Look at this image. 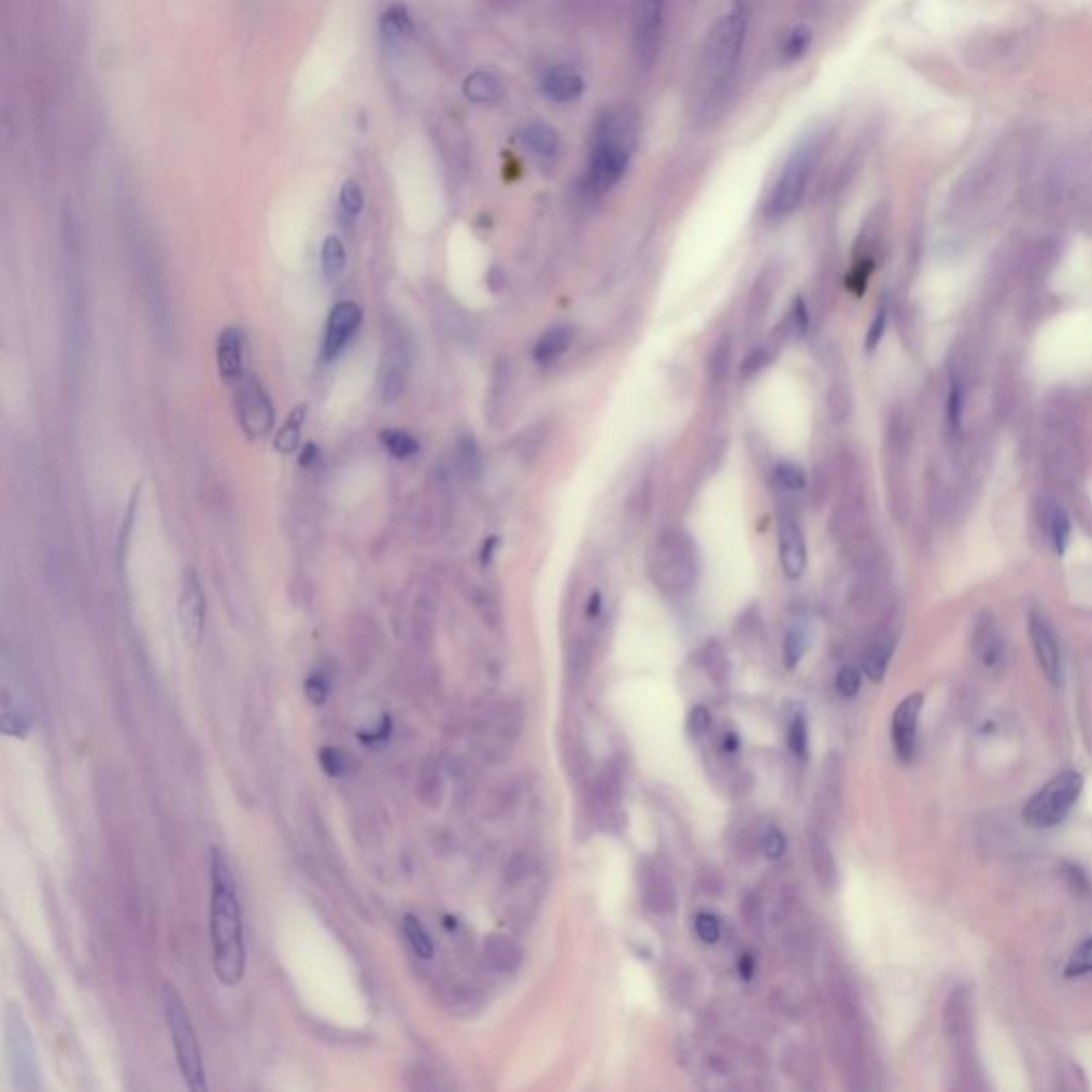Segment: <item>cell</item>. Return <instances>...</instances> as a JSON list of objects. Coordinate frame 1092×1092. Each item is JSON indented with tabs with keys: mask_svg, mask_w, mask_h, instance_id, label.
<instances>
[{
	"mask_svg": "<svg viewBox=\"0 0 1092 1092\" xmlns=\"http://www.w3.org/2000/svg\"><path fill=\"white\" fill-rule=\"evenodd\" d=\"M212 948L218 979L236 988L245 975L242 905L227 857L212 850Z\"/></svg>",
	"mask_w": 1092,
	"mask_h": 1092,
	"instance_id": "obj_1",
	"label": "cell"
},
{
	"mask_svg": "<svg viewBox=\"0 0 1092 1092\" xmlns=\"http://www.w3.org/2000/svg\"><path fill=\"white\" fill-rule=\"evenodd\" d=\"M640 137L638 112L629 105L612 108L598 122L592 139L587 184L594 193L605 195L625 175Z\"/></svg>",
	"mask_w": 1092,
	"mask_h": 1092,
	"instance_id": "obj_2",
	"label": "cell"
},
{
	"mask_svg": "<svg viewBox=\"0 0 1092 1092\" xmlns=\"http://www.w3.org/2000/svg\"><path fill=\"white\" fill-rule=\"evenodd\" d=\"M749 24V6L744 0H734L707 34L700 67H698V95L703 103L718 99L728 86L740 62Z\"/></svg>",
	"mask_w": 1092,
	"mask_h": 1092,
	"instance_id": "obj_3",
	"label": "cell"
},
{
	"mask_svg": "<svg viewBox=\"0 0 1092 1092\" xmlns=\"http://www.w3.org/2000/svg\"><path fill=\"white\" fill-rule=\"evenodd\" d=\"M649 575L666 594H685L698 577V551L690 534L664 531L649 551Z\"/></svg>",
	"mask_w": 1092,
	"mask_h": 1092,
	"instance_id": "obj_4",
	"label": "cell"
},
{
	"mask_svg": "<svg viewBox=\"0 0 1092 1092\" xmlns=\"http://www.w3.org/2000/svg\"><path fill=\"white\" fill-rule=\"evenodd\" d=\"M818 152L820 147L816 137L800 139L796 147L790 152L766 201L768 218H785L800 205L809 186V178L818 162Z\"/></svg>",
	"mask_w": 1092,
	"mask_h": 1092,
	"instance_id": "obj_5",
	"label": "cell"
},
{
	"mask_svg": "<svg viewBox=\"0 0 1092 1092\" xmlns=\"http://www.w3.org/2000/svg\"><path fill=\"white\" fill-rule=\"evenodd\" d=\"M162 1005H165V1018H167V1026H169V1033L173 1039V1048H175L182 1078L188 1084V1089H193L195 1092L205 1091L208 1084H205L199 1039L193 1029L186 1005L171 983H167L162 990Z\"/></svg>",
	"mask_w": 1092,
	"mask_h": 1092,
	"instance_id": "obj_6",
	"label": "cell"
},
{
	"mask_svg": "<svg viewBox=\"0 0 1092 1092\" xmlns=\"http://www.w3.org/2000/svg\"><path fill=\"white\" fill-rule=\"evenodd\" d=\"M1084 788V777L1078 770H1063L1052 777L1035 796L1029 798L1022 818L1033 828H1054L1076 807Z\"/></svg>",
	"mask_w": 1092,
	"mask_h": 1092,
	"instance_id": "obj_7",
	"label": "cell"
},
{
	"mask_svg": "<svg viewBox=\"0 0 1092 1092\" xmlns=\"http://www.w3.org/2000/svg\"><path fill=\"white\" fill-rule=\"evenodd\" d=\"M238 416L242 431L250 440L269 436L273 427L275 410L271 397L254 375H245L238 384Z\"/></svg>",
	"mask_w": 1092,
	"mask_h": 1092,
	"instance_id": "obj_8",
	"label": "cell"
},
{
	"mask_svg": "<svg viewBox=\"0 0 1092 1092\" xmlns=\"http://www.w3.org/2000/svg\"><path fill=\"white\" fill-rule=\"evenodd\" d=\"M1029 634H1031L1035 657H1037L1044 675L1054 685H1061L1063 683L1061 642L1056 638V632H1054L1050 619L1041 610H1037V608H1033L1029 612Z\"/></svg>",
	"mask_w": 1092,
	"mask_h": 1092,
	"instance_id": "obj_9",
	"label": "cell"
},
{
	"mask_svg": "<svg viewBox=\"0 0 1092 1092\" xmlns=\"http://www.w3.org/2000/svg\"><path fill=\"white\" fill-rule=\"evenodd\" d=\"M178 619L180 629L188 647L197 649L205 629V598L199 585V579L193 570H188L182 579L180 596H178Z\"/></svg>",
	"mask_w": 1092,
	"mask_h": 1092,
	"instance_id": "obj_10",
	"label": "cell"
},
{
	"mask_svg": "<svg viewBox=\"0 0 1092 1092\" xmlns=\"http://www.w3.org/2000/svg\"><path fill=\"white\" fill-rule=\"evenodd\" d=\"M664 0H634V47L644 65H651L662 37Z\"/></svg>",
	"mask_w": 1092,
	"mask_h": 1092,
	"instance_id": "obj_11",
	"label": "cell"
},
{
	"mask_svg": "<svg viewBox=\"0 0 1092 1092\" xmlns=\"http://www.w3.org/2000/svg\"><path fill=\"white\" fill-rule=\"evenodd\" d=\"M364 310L355 301H342L329 312L325 340H323V355L325 359H336L342 355V351L349 346V342L355 338L357 329L361 327Z\"/></svg>",
	"mask_w": 1092,
	"mask_h": 1092,
	"instance_id": "obj_12",
	"label": "cell"
},
{
	"mask_svg": "<svg viewBox=\"0 0 1092 1092\" xmlns=\"http://www.w3.org/2000/svg\"><path fill=\"white\" fill-rule=\"evenodd\" d=\"M924 707L922 694L907 696L892 715V744L903 762H911L918 740V722Z\"/></svg>",
	"mask_w": 1092,
	"mask_h": 1092,
	"instance_id": "obj_13",
	"label": "cell"
},
{
	"mask_svg": "<svg viewBox=\"0 0 1092 1092\" xmlns=\"http://www.w3.org/2000/svg\"><path fill=\"white\" fill-rule=\"evenodd\" d=\"M779 553L785 577L800 579L807 570V542L798 521L790 514L779 516Z\"/></svg>",
	"mask_w": 1092,
	"mask_h": 1092,
	"instance_id": "obj_14",
	"label": "cell"
},
{
	"mask_svg": "<svg viewBox=\"0 0 1092 1092\" xmlns=\"http://www.w3.org/2000/svg\"><path fill=\"white\" fill-rule=\"evenodd\" d=\"M6 1037H9V1052H11V1063H13V1072L17 1078V1087H22V1078H39L32 1039H30L19 1013H13V1009H9V1013H6Z\"/></svg>",
	"mask_w": 1092,
	"mask_h": 1092,
	"instance_id": "obj_15",
	"label": "cell"
},
{
	"mask_svg": "<svg viewBox=\"0 0 1092 1092\" xmlns=\"http://www.w3.org/2000/svg\"><path fill=\"white\" fill-rule=\"evenodd\" d=\"M245 349L247 344L240 327L223 329L216 340L218 371L231 384H240L245 378Z\"/></svg>",
	"mask_w": 1092,
	"mask_h": 1092,
	"instance_id": "obj_16",
	"label": "cell"
},
{
	"mask_svg": "<svg viewBox=\"0 0 1092 1092\" xmlns=\"http://www.w3.org/2000/svg\"><path fill=\"white\" fill-rule=\"evenodd\" d=\"M972 647L977 662L983 668L990 670V668L1001 666V662L1005 657V642H1003V634L990 612H981L979 619L975 621Z\"/></svg>",
	"mask_w": 1092,
	"mask_h": 1092,
	"instance_id": "obj_17",
	"label": "cell"
},
{
	"mask_svg": "<svg viewBox=\"0 0 1092 1092\" xmlns=\"http://www.w3.org/2000/svg\"><path fill=\"white\" fill-rule=\"evenodd\" d=\"M540 90L553 103H570L583 95L585 82L572 67H551L540 80Z\"/></svg>",
	"mask_w": 1092,
	"mask_h": 1092,
	"instance_id": "obj_18",
	"label": "cell"
},
{
	"mask_svg": "<svg viewBox=\"0 0 1092 1092\" xmlns=\"http://www.w3.org/2000/svg\"><path fill=\"white\" fill-rule=\"evenodd\" d=\"M642 898L644 905L657 916L670 913L677 907L675 888L660 868H647L642 873Z\"/></svg>",
	"mask_w": 1092,
	"mask_h": 1092,
	"instance_id": "obj_19",
	"label": "cell"
},
{
	"mask_svg": "<svg viewBox=\"0 0 1092 1092\" xmlns=\"http://www.w3.org/2000/svg\"><path fill=\"white\" fill-rule=\"evenodd\" d=\"M809 860H811V866H813V873H816V879L820 881V885L824 890H835L837 881H839L837 862H835V855L831 850V843L826 841V837L818 828H813L809 833Z\"/></svg>",
	"mask_w": 1092,
	"mask_h": 1092,
	"instance_id": "obj_20",
	"label": "cell"
},
{
	"mask_svg": "<svg viewBox=\"0 0 1092 1092\" xmlns=\"http://www.w3.org/2000/svg\"><path fill=\"white\" fill-rule=\"evenodd\" d=\"M521 143L538 158H553L559 152V134L547 122H529L521 128Z\"/></svg>",
	"mask_w": 1092,
	"mask_h": 1092,
	"instance_id": "obj_21",
	"label": "cell"
},
{
	"mask_svg": "<svg viewBox=\"0 0 1092 1092\" xmlns=\"http://www.w3.org/2000/svg\"><path fill=\"white\" fill-rule=\"evenodd\" d=\"M485 956L488 965L499 973H514L523 961L521 948L504 935H491L486 939Z\"/></svg>",
	"mask_w": 1092,
	"mask_h": 1092,
	"instance_id": "obj_22",
	"label": "cell"
},
{
	"mask_svg": "<svg viewBox=\"0 0 1092 1092\" xmlns=\"http://www.w3.org/2000/svg\"><path fill=\"white\" fill-rule=\"evenodd\" d=\"M572 340H575V329L572 327H568V325L551 327L536 342V346H534V359L542 365L553 364L555 359H559L570 349Z\"/></svg>",
	"mask_w": 1092,
	"mask_h": 1092,
	"instance_id": "obj_23",
	"label": "cell"
},
{
	"mask_svg": "<svg viewBox=\"0 0 1092 1092\" xmlns=\"http://www.w3.org/2000/svg\"><path fill=\"white\" fill-rule=\"evenodd\" d=\"M464 95L472 103H497L504 97V86L491 71L479 69L464 82Z\"/></svg>",
	"mask_w": 1092,
	"mask_h": 1092,
	"instance_id": "obj_24",
	"label": "cell"
},
{
	"mask_svg": "<svg viewBox=\"0 0 1092 1092\" xmlns=\"http://www.w3.org/2000/svg\"><path fill=\"white\" fill-rule=\"evenodd\" d=\"M306 419H308V406H306V403L297 406V408L288 414V419L284 421V425L280 427V431H278V434H275V438H273V446H275V451H278V453L288 455V453H295V451H297V446H299V442H301V427H303Z\"/></svg>",
	"mask_w": 1092,
	"mask_h": 1092,
	"instance_id": "obj_25",
	"label": "cell"
},
{
	"mask_svg": "<svg viewBox=\"0 0 1092 1092\" xmlns=\"http://www.w3.org/2000/svg\"><path fill=\"white\" fill-rule=\"evenodd\" d=\"M378 28H380V37L384 41L395 43L412 32V17L403 4H391L380 15Z\"/></svg>",
	"mask_w": 1092,
	"mask_h": 1092,
	"instance_id": "obj_26",
	"label": "cell"
},
{
	"mask_svg": "<svg viewBox=\"0 0 1092 1092\" xmlns=\"http://www.w3.org/2000/svg\"><path fill=\"white\" fill-rule=\"evenodd\" d=\"M1046 529H1048V536H1050V542H1052L1056 555H1063L1069 544V536H1072V519H1069L1067 510L1056 501H1052L1046 508Z\"/></svg>",
	"mask_w": 1092,
	"mask_h": 1092,
	"instance_id": "obj_27",
	"label": "cell"
},
{
	"mask_svg": "<svg viewBox=\"0 0 1092 1092\" xmlns=\"http://www.w3.org/2000/svg\"><path fill=\"white\" fill-rule=\"evenodd\" d=\"M822 790H824V805L828 811H839L841 807V792H843V762L837 753L826 757L824 775H822Z\"/></svg>",
	"mask_w": 1092,
	"mask_h": 1092,
	"instance_id": "obj_28",
	"label": "cell"
},
{
	"mask_svg": "<svg viewBox=\"0 0 1092 1092\" xmlns=\"http://www.w3.org/2000/svg\"><path fill=\"white\" fill-rule=\"evenodd\" d=\"M321 267L323 275L329 282H338L346 269V247L338 236L325 238L321 245Z\"/></svg>",
	"mask_w": 1092,
	"mask_h": 1092,
	"instance_id": "obj_29",
	"label": "cell"
},
{
	"mask_svg": "<svg viewBox=\"0 0 1092 1092\" xmlns=\"http://www.w3.org/2000/svg\"><path fill=\"white\" fill-rule=\"evenodd\" d=\"M892 651H894V644L890 640H879L866 649V653L862 657V670L870 681L879 683L883 679L890 657H892Z\"/></svg>",
	"mask_w": 1092,
	"mask_h": 1092,
	"instance_id": "obj_30",
	"label": "cell"
},
{
	"mask_svg": "<svg viewBox=\"0 0 1092 1092\" xmlns=\"http://www.w3.org/2000/svg\"><path fill=\"white\" fill-rule=\"evenodd\" d=\"M401 928H403V937H406L410 950L419 959L427 961V959L434 956V941H431L429 933L423 928V924L419 922L416 916H406L403 922H401Z\"/></svg>",
	"mask_w": 1092,
	"mask_h": 1092,
	"instance_id": "obj_31",
	"label": "cell"
},
{
	"mask_svg": "<svg viewBox=\"0 0 1092 1092\" xmlns=\"http://www.w3.org/2000/svg\"><path fill=\"white\" fill-rule=\"evenodd\" d=\"M703 666H705L707 675H709L715 683L724 685V683L728 681V653H726V649H724L718 640L709 642V644L703 649Z\"/></svg>",
	"mask_w": 1092,
	"mask_h": 1092,
	"instance_id": "obj_32",
	"label": "cell"
},
{
	"mask_svg": "<svg viewBox=\"0 0 1092 1092\" xmlns=\"http://www.w3.org/2000/svg\"><path fill=\"white\" fill-rule=\"evenodd\" d=\"M380 442L386 449V453L397 459H408L419 453L416 438L410 436L408 431H401V429H384L380 434Z\"/></svg>",
	"mask_w": 1092,
	"mask_h": 1092,
	"instance_id": "obj_33",
	"label": "cell"
},
{
	"mask_svg": "<svg viewBox=\"0 0 1092 1092\" xmlns=\"http://www.w3.org/2000/svg\"><path fill=\"white\" fill-rule=\"evenodd\" d=\"M811 41H813V30H811L807 24H798V26H794V28L788 32L785 41H783V49H781L783 60H785V62H796V60H800V58L807 54V49H809Z\"/></svg>",
	"mask_w": 1092,
	"mask_h": 1092,
	"instance_id": "obj_34",
	"label": "cell"
},
{
	"mask_svg": "<svg viewBox=\"0 0 1092 1092\" xmlns=\"http://www.w3.org/2000/svg\"><path fill=\"white\" fill-rule=\"evenodd\" d=\"M365 193L357 180H346L340 188V210L344 218L357 221L364 212Z\"/></svg>",
	"mask_w": 1092,
	"mask_h": 1092,
	"instance_id": "obj_35",
	"label": "cell"
},
{
	"mask_svg": "<svg viewBox=\"0 0 1092 1092\" xmlns=\"http://www.w3.org/2000/svg\"><path fill=\"white\" fill-rule=\"evenodd\" d=\"M809 327V312L803 299H796L781 325V331L785 338H800L807 334Z\"/></svg>",
	"mask_w": 1092,
	"mask_h": 1092,
	"instance_id": "obj_36",
	"label": "cell"
},
{
	"mask_svg": "<svg viewBox=\"0 0 1092 1092\" xmlns=\"http://www.w3.org/2000/svg\"><path fill=\"white\" fill-rule=\"evenodd\" d=\"M807 644H809V636H807V629L805 627H792L785 636V644H783V655H785V664L788 668H796L798 662L803 660L805 651H807Z\"/></svg>",
	"mask_w": 1092,
	"mask_h": 1092,
	"instance_id": "obj_37",
	"label": "cell"
},
{
	"mask_svg": "<svg viewBox=\"0 0 1092 1092\" xmlns=\"http://www.w3.org/2000/svg\"><path fill=\"white\" fill-rule=\"evenodd\" d=\"M775 479L777 483L781 485V488L790 491V493H796V491H803L807 486V474L805 470L798 466V464H792V462H783L775 468Z\"/></svg>",
	"mask_w": 1092,
	"mask_h": 1092,
	"instance_id": "obj_38",
	"label": "cell"
},
{
	"mask_svg": "<svg viewBox=\"0 0 1092 1092\" xmlns=\"http://www.w3.org/2000/svg\"><path fill=\"white\" fill-rule=\"evenodd\" d=\"M788 744H790V751L800 757V760H807V753H809V728H807V720L803 715H796L790 724L788 729Z\"/></svg>",
	"mask_w": 1092,
	"mask_h": 1092,
	"instance_id": "obj_39",
	"label": "cell"
},
{
	"mask_svg": "<svg viewBox=\"0 0 1092 1092\" xmlns=\"http://www.w3.org/2000/svg\"><path fill=\"white\" fill-rule=\"evenodd\" d=\"M1067 977H1082L1092 975V937L1084 939L1072 954L1069 963L1065 965Z\"/></svg>",
	"mask_w": 1092,
	"mask_h": 1092,
	"instance_id": "obj_40",
	"label": "cell"
},
{
	"mask_svg": "<svg viewBox=\"0 0 1092 1092\" xmlns=\"http://www.w3.org/2000/svg\"><path fill=\"white\" fill-rule=\"evenodd\" d=\"M729 361H732V340L724 338L713 349L711 361H709V371H711V378L715 382H720V380H724L728 375Z\"/></svg>",
	"mask_w": 1092,
	"mask_h": 1092,
	"instance_id": "obj_41",
	"label": "cell"
},
{
	"mask_svg": "<svg viewBox=\"0 0 1092 1092\" xmlns=\"http://www.w3.org/2000/svg\"><path fill=\"white\" fill-rule=\"evenodd\" d=\"M459 468L468 477H477L481 472V453L472 438H466L459 444Z\"/></svg>",
	"mask_w": 1092,
	"mask_h": 1092,
	"instance_id": "obj_42",
	"label": "cell"
},
{
	"mask_svg": "<svg viewBox=\"0 0 1092 1092\" xmlns=\"http://www.w3.org/2000/svg\"><path fill=\"white\" fill-rule=\"evenodd\" d=\"M694 928H696V935L703 944H718L720 937H722V928H720V922L713 913H698L694 918Z\"/></svg>",
	"mask_w": 1092,
	"mask_h": 1092,
	"instance_id": "obj_43",
	"label": "cell"
},
{
	"mask_svg": "<svg viewBox=\"0 0 1092 1092\" xmlns=\"http://www.w3.org/2000/svg\"><path fill=\"white\" fill-rule=\"evenodd\" d=\"M770 361H772V353H770V349H768V346H757V349H753V351L744 357V361L740 364V375H742V378H753L755 373H760V371H762L766 365L770 364Z\"/></svg>",
	"mask_w": 1092,
	"mask_h": 1092,
	"instance_id": "obj_44",
	"label": "cell"
},
{
	"mask_svg": "<svg viewBox=\"0 0 1092 1092\" xmlns=\"http://www.w3.org/2000/svg\"><path fill=\"white\" fill-rule=\"evenodd\" d=\"M860 683H862L860 672H857L853 666H846V668H841V670H839V675H837V690H839V694H841L843 698H853V696H857V692H860Z\"/></svg>",
	"mask_w": 1092,
	"mask_h": 1092,
	"instance_id": "obj_45",
	"label": "cell"
},
{
	"mask_svg": "<svg viewBox=\"0 0 1092 1092\" xmlns=\"http://www.w3.org/2000/svg\"><path fill=\"white\" fill-rule=\"evenodd\" d=\"M948 419H950V425L954 431H961V423H963V393H961V384L954 380L952 382V388H950V399H948Z\"/></svg>",
	"mask_w": 1092,
	"mask_h": 1092,
	"instance_id": "obj_46",
	"label": "cell"
},
{
	"mask_svg": "<svg viewBox=\"0 0 1092 1092\" xmlns=\"http://www.w3.org/2000/svg\"><path fill=\"white\" fill-rule=\"evenodd\" d=\"M850 395L846 393V388L841 386H835L831 393H828V410L833 414L835 421H843L850 412Z\"/></svg>",
	"mask_w": 1092,
	"mask_h": 1092,
	"instance_id": "obj_47",
	"label": "cell"
},
{
	"mask_svg": "<svg viewBox=\"0 0 1092 1092\" xmlns=\"http://www.w3.org/2000/svg\"><path fill=\"white\" fill-rule=\"evenodd\" d=\"M885 321H888V314H885V308H879V312L875 314L870 327H868V334H866V351H875L883 338V331H885Z\"/></svg>",
	"mask_w": 1092,
	"mask_h": 1092,
	"instance_id": "obj_48",
	"label": "cell"
},
{
	"mask_svg": "<svg viewBox=\"0 0 1092 1092\" xmlns=\"http://www.w3.org/2000/svg\"><path fill=\"white\" fill-rule=\"evenodd\" d=\"M785 851V837L779 828H768V833L764 835V853L775 860V857H781Z\"/></svg>",
	"mask_w": 1092,
	"mask_h": 1092,
	"instance_id": "obj_49",
	"label": "cell"
},
{
	"mask_svg": "<svg viewBox=\"0 0 1092 1092\" xmlns=\"http://www.w3.org/2000/svg\"><path fill=\"white\" fill-rule=\"evenodd\" d=\"M709 728H711V711L707 707L692 709V713H690V732L694 736H703Z\"/></svg>",
	"mask_w": 1092,
	"mask_h": 1092,
	"instance_id": "obj_50",
	"label": "cell"
},
{
	"mask_svg": "<svg viewBox=\"0 0 1092 1092\" xmlns=\"http://www.w3.org/2000/svg\"><path fill=\"white\" fill-rule=\"evenodd\" d=\"M323 683H325V681H323L318 675H314V677L306 683V692H308V696H310L314 703H323V700L327 698V685H323Z\"/></svg>",
	"mask_w": 1092,
	"mask_h": 1092,
	"instance_id": "obj_51",
	"label": "cell"
},
{
	"mask_svg": "<svg viewBox=\"0 0 1092 1092\" xmlns=\"http://www.w3.org/2000/svg\"><path fill=\"white\" fill-rule=\"evenodd\" d=\"M316 459H318V449H316L314 444H308V446L303 449V453H301V459H299V462H301V466H303V468H310Z\"/></svg>",
	"mask_w": 1092,
	"mask_h": 1092,
	"instance_id": "obj_52",
	"label": "cell"
},
{
	"mask_svg": "<svg viewBox=\"0 0 1092 1092\" xmlns=\"http://www.w3.org/2000/svg\"><path fill=\"white\" fill-rule=\"evenodd\" d=\"M738 972H740V977L751 979V975L755 972V965H753V961H751V956H749V954H744V956L740 959V963H738Z\"/></svg>",
	"mask_w": 1092,
	"mask_h": 1092,
	"instance_id": "obj_53",
	"label": "cell"
},
{
	"mask_svg": "<svg viewBox=\"0 0 1092 1092\" xmlns=\"http://www.w3.org/2000/svg\"><path fill=\"white\" fill-rule=\"evenodd\" d=\"M600 608H602V598H600V594H594V596L590 598V602H587V614H590V616H598V614H600Z\"/></svg>",
	"mask_w": 1092,
	"mask_h": 1092,
	"instance_id": "obj_54",
	"label": "cell"
}]
</instances>
